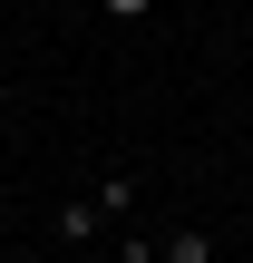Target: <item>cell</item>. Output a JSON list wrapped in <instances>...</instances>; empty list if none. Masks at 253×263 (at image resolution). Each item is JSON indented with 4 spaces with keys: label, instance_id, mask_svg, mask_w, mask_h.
<instances>
[{
    "label": "cell",
    "instance_id": "cell-1",
    "mask_svg": "<svg viewBox=\"0 0 253 263\" xmlns=\"http://www.w3.org/2000/svg\"><path fill=\"white\" fill-rule=\"evenodd\" d=\"M88 205H98V224H107V215H127V205H137V176H127V166H117V176H98V185H88Z\"/></svg>",
    "mask_w": 253,
    "mask_h": 263
},
{
    "label": "cell",
    "instance_id": "cell-2",
    "mask_svg": "<svg viewBox=\"0 0 253 263\" xmlns=\"http://www.w3.org/2000/svg\"><path fill=\"white\" fill-rule=\"evenodd\" d=\"M59 244H98V205H88V195L59 205Z\"/></svg>",
    "mask_w": 253,
    "mask_h": 263
},
{
    "label": "cell",
    "instance_id": "cell-3",
    "mask_svg": "<svg viewBox=\"0 0 253 263\" xmlns=\"http://www.w3.org/2000/svg\"><path fill=\"white\" fill-rule=\"evenodd\" d=\"M156 263H215V234H166Z\"/></svg>",
    "mask_w": 253,
    "mask_h": 263
},
{
    "label": "cell",
    "instance_id": "cell-4",
    "mask_svg": "<svg viewBox=\"0 0 253 263\" xmlns=\"http://www.w3.org/2000/svg\"><path fill=\"white\" fill-rule=\"evenodd\" d=\"M98 10H107V20H146L156 0H98Z\"/></svg>",
    "mask_w": 253,
    "mask_h": 263
},
{
    "label": "cell",
    "instance_id": "cell-5",
    "mask_svg": "<svg viewBox=\"0 0 253 263\" xmlns=\"http://www.w3.org/2000/svg\"><path fill=\"white\" fill-rule=\"evenodd\" d=\"M0 88H10V59H0Z\"/></svg>",
    "mask_w": 253,
    "mask_h": 263
}]
</instances>
